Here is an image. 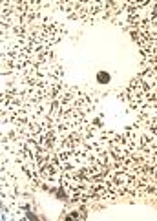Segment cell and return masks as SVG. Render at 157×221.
Listing matches in <instances>:
<instances>
[{
	"instance_id": "obj_1",
	"label": "cell",
	"mask_w": 157,
	"mask_h": 221,
	"mask_svg": "<svg viewBox=\"0 0 157 221\" xmlns=\"http://www.w3.org/2000/svg\"><path fill=\"white\" fill-rule=\"evenodd\" d=\"M97 79H99V82H102V84H106V82L110 80V75H108L106 71H101V73L97 75Z\"/></svg>"
}]
</instances>
